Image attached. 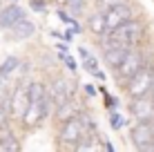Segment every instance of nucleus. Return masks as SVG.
<instances>
[{"label": "nucleus", "instance_id": "nucleus-1", "mask_svg": "<svg viewBox=\"0 0 154 152\" xmlns=\"http://www.w3.org/2000/svg\"><path fill=\"white\" fill-rule=\"evenodd\" d=\"M152 83H154V67L143 65L132 78H127V94H130L132 98L134 96H145V94H150Z\"/></svg>", "mask_w": 154, "mask_h": 152}, {"label": "nucleus", "instance_id": "nucleus-2", "mask_svg": "<svg viewBox=\"0 0 154 152\" xmlns=\"http://www.w3.org/2000/svg\"><path fill=\"white\" fill-rule=\"evenodd\" d=\"M105 36H107L109 40H116V43H121V45L132 47V45H136V43H139V38H141V25L136 23L134 18H132V20H127V23L119 25L116 29L107 31Z\"/></svg>", "mask_w": 154, "mask_h": 152}, {"label": "nucleus", "instance_id": "nucleus-3", "mask_svg": "<svg viewBox=\"0 0 154 152\" xmlns=\"http://www.w3.org/2000/svg\"><path fill=\"white\" fill-rule=\"evenodd\" d=\"M27 105H29V83H18V85L11 87V94H9L11 121H20Z\"/></svg>", "mask_w": 154, "mask_h": 152}, {"label": "nucleus", "instance_id": "nucleus-4", "mask_svg": "<svg viewBox=\"0 0 154 152\" xmlns=\"http://www.w3.org/2000/svg\"><path fill=\"white\" fill-rule=\"evenodd\" d=\"M132 143L139 150H154V121L152 119H145V121H139L132 128Z\"/></svg>", "mask_w": 154, "mask_h": 152}, {"label": "nucleus", "instance_id": "nucleus-5", "mask_svg": "<svg viewBox=\"0 0 154 152\" xmlns=\"http://www.w3.org/2000/svg\"><path fill=\"white\" fill-rule=\"evenodd\" d=\"M143 65H145V63H143L141 51H139V49H127L125 58L121 60V65L114 70V72H116V78H119V81H127V78H132Z\"/></svg>", "mask_w": 154, "mask_h": 152}, {"label": "nucleus", "instance_id": "nucleus-6", "mask_svg": "<svg viewBox=\"0 0 154 152\" xmlns=\"http://www.w3.org/2000/svg\"><path fill=\"white\" fill-rule=\"evenodd\" d=\"M74 90H76L74 81H69V78H65V76H56L54 81L49 83V87H47V94H49L51 103H54V107H56L58 103H63V101H67V98H72Z\"/></svg>", "mask_w": 154, "mask_h": 152}, {"label": "nucleus", "instance_id": "nucleus-7", "mask_svg": "<svg viewBox=\"0 0 154 152\" xmlns=\"http://www.w3.org/2000/svg\"><path fill=\"white\" fill-rule=\"evenodd\" d=\"M103 14H105V27H107V31H112V29L119 27V25L132 20V9L127 7L125 2H119V5H114V7H107Z\"/></svg>", "mask_w": 154, "mask_h": 152}, {"label": "nucleus", "instance_id": "nucleus-8", "mask_svg": "<svg viewBox=\"0 0 154 152\" xmlns=\"http://www.w3.org/2000/svg\"><path fill=\"white\" fill-rule=\"evenodd\" d=\"M103 49H105V54H103V58H105V63H107L109 67H119L121 65V60L125 58V54H127V49L130 47L127 45H121V43H116V40H109L107 36H103Z\"/></svg>", "mask_w": 154, "mask_h": 152}, {"label": "nucleus", "instance_id": "nucleus-9", "mask_svg": "<svg viewBox=\"0 0 154 152\" xmlns=\"http://www.w3.org/2000/svg\"><path fill=\"white\" fill-rule=\"evenodd\" d=\"M130 112H132V116H134L136 121L152 119V114H154V101H152V98H147V94H145V96H134V98H132V103H130Z\"/></svg>", "mask_w": 154, "mask_h": 152}, {"label": "nucleus", "instance_id": "nucleus-10", "mask_svg": "<svg viewBox=\"0 0 154 152\" xmlns=\"http://www.w3.org/2000/svg\"><path fill=\"white\" fill-rule=\"evenodd\" d=\"M25 18V9L18 5H7V7H0V29L7 31L9 27H14L18 20Z\"/></svg>", "mask_w": 154, "mask_h": 152}, {"label": "nucleus", "instance_id": "nucleus-11", "mask_svg": "<svg viewBox=\"0 0 154 152\" xmlns=\"http://www.w3.org/2000/svg\"><path fill=\"white\" fill-rule=\"evenodd\" d=\"M7 31H9L7 34L9 40H27L36 34V25L31 23V20H27V16H25L23 20H18V23H16L14 27H9Z\"/></svg>", "mask_w": 154, "mask_h": 152}, {"label": "nucleus", "instance_id": "nucleus-12", "mask_svg": "<svg viewBox=\"0 0 154 152\" xmlns=\"http://www.w3.org/2000/svg\"><path fill=\"white\" fill-rule=\"evenodd\" d=\"M20 150V141L16 139V134L9 128L0 130V152H18Z\"/></svg>", "mask_w": 154, "mask_h": 152}, {"label": "nucleus", "instance_id": "nucleus-13", "mask_svg": "<svg viewBox=\"0 0 154 152\" xmlns=\"http://www.w3.org/2000/svg\"><path fill=\"white\" fill-rule=\"evenodd\" d=\"M76 114H78V110H76V105H74L72 98H67V101H63V103L56 105V119L60 123L67 121V119H72V116H76Z\"/></svg>", "mask_w": 154, "mask_h": 152}, {"label": "nucleus", "instance_id": "nucleus-14", "mask_svg": "<svg viewBox=\"0 0 154 152\" xmlns=\"http://www.w3.org/2000/svg\"><path fill=\"white\" fill-rule=\"evenodd\" d=\"M87 25H89V31H94L96 36H105V34H107V27H105V14L103 11L92 14L89 20H87Z\"/></svg>", "mask_w": 154, "mask_h": 152}, {"label": "nucleus", "instance_id": "nucleus-15", "mask_svg": "<svg viewBox=\"0 0 154 152\" xmlns=\"http://www.w3.org/2000/svg\"><path fill=\"white\" fill-rule=\"evenodd\" d=\"M18 67H20V60L16 58V56H9V58H5L0 63V76H5V78L14 76L16 72H18Z\"/></svg>", "mask_w": 154, "mask_h": 152}, {"label": "nucleus", "instance_id": "nucleus-16", "mask_svg": "<svg viewBox=\"0 0 154 152\" xmlns=\"http://www.w3.org/2000/svg\"><path fill=\"white\" fill-rule=\"evenodd\" d=\"M9 94H11V85H9V78L0 76V101H7Z\"/></svg>", "mask_w": 154, "mask_h": 152}, {"label": "nucleus", "instance_id": "nucleus-17", "mask_svg": "<svg viewBox=\"0 0 154 152\" xmlns=\"http://www.w3.org/2000/svg\"><path fill=\"white\" fill-rule=\"evenodd\" d=\"M85 67H87V70L89 72H92V74H94V72H98V60L96 58H92V54H89V56H85Z\"/></svg>", "mask_w": 154, "mask_h": 152}, {"label": "nucleus", "instance_id": "nucleus-18", "mask_svg": "<svg viewBox=\"0 0 154 152\" xmlns=\"http://www.w3.org/2000/svg\"><path fill=\"white\" fill-rule=\"evenodd\" d=\"M109 121H112V128L114 130H121L125 125V116L123 114H112V119H109Z\"/></svg>", "mask_w": 154, "mask_h": 152}, {"label": "nucleus", "instance_id": "nucleus-19", "mask_svg": "<svg viewBox=\"0 0 154 152\" xmlns=\"http://www.w3.org/2000/svg\"><path fill=\"white\" fill-rule=\"evenodd\" d=\"M63 2H67V7L72 11H83V7H85V0H63Z\"/></svg>", "mask_w": 154, "mask_h": 152}, {"label": "nucleus", "instance_id": "nucleus-20", "mask_svg": "<svg viewBox=\"0 0 154 152\" xmlns=\"http://www.w3.org/2000/svg\"><path fill=\"white\" fill-rule=\"evenodd\" d=\"M31 7L38 9V11H42V9H45V2H40V0H31Z\"/></svg>", "mask_w": 154, "mask_h": 152}, {"label": "nucleus", "instance_id": "nucleus-21", "mask_svg": "<svg viewBox=\"0 0 154 152\" xmlns=\"http://www.w3.org/2000/svg\"><path fill=\"white\" fill-rule=\"evenodd\" d=\"M150 98L154 101V83H152V87H150Z\"/></svg>", "mask_w": 154, "mask_h": 152}, {"label": "nucleus", "instance_id": "nucleus-22", "mask_svg": "<svg viewBox=\"0 0 154 152\" xmlns=\"http://www.w3.org/2000/svg\"><path fill=\"white\" fill-rule=\"evenodd\" d=\"M152 148H154V143H152Z\"/></svg>", "mask_w": 154, "mask_h": 152}, {"label": "nucleus", "instance_id": "nucleus-23", "mask_svg": "<svg viewBox=\"0 0 154 152\" xmlns=\"http://www.w3.org/2000/svg\"><path fill=\"white\" fill-rule=\"evenodd\" d=\"M0 7H2V5H0Z\"/></svg>", "mask_w": 154, "mask_h": 152}]
</instances>
